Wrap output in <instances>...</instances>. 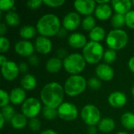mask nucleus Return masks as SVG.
<instances>
[{
    "instance_id": "53",
    "label": "nucleus",
    "mask_w": 134,
    "mask_h": 134,
    "mask_svg": "<svg viewBox=\"0 0 134 134\" xmlns=\"http://www.w3.org/2000/svg\"><path fill=\"white\" fill-rule=\"evenodd\" d=\"M117 134H128L126 132H125V131H121V132H119Z\"/></svg>"
},
{
    "instance_id": "50",
    "label": "nucleus",
    "mask_w": 134,
    "mask_h": 134,
    "mask_svg": "<svg viewBox=\"0 0 134 134\" xmlns=\"http://www.w3.org/2000/svg\"><path fill=\"white\" fill-rule=\"evenodd\" d=\"M40 134H57V133L56 131H54L53 130H50V129H48V130H43Z\"/></svg>"
},
{
    "instance_id": "37",
    "label": "nucleus",
    "mask_w": 134,
    "mask_h": 134,
    "mask_svg": "<svg viewBox=\"0 0 134 134\" xmlns=\"http://www.w3.org/2000/svg\"><path fill=\"white\" fill-rule=\"evenodd\" d=\"M28 127L31 130L36 132L38 131L41 128V122L37 118H34V119H31L28 121Z\"/></svg>"
},
{
    "instance_id": "46",
    "label": "nucleus",
    "mask_w": 134,
    "mask_h": 134,
    "mask_svg": "<svg viewBox=\"0 0 134 134\" xmlns=\"http://www.w3.org/2000/svg\"><path fill=\"white\" fill-rule=\"evenodd\" d=\"M67 35H68V30H66L64 27H60V29L57 33V36L59 38H64L65 36H67Z\"/></svg>"
},
{
    "instance_id": "17",
    "label": "nucleus",
    "mask_w": 134,
    "mask_h": 134,
    "mask_svg": "<svg viewBox=\"0 0 134 134\" xmlns=\"http://www.w3.org/2000/svg\"><path fill=\"white\" fill-rule=\"evenodd\" d=\"M68 42L73 48L81 49L86 46L87 44V39L83 34L79 32H74L68 36Z\"/></svg>"
},
{
    "instance_id": "33",
    "label": "nucleus",
    "mask_w": 134,
    "mask_h": 134,
    "mask_svg": "<svg viewBox=\"0 0 134 134\" xmlns=\"http://www.w3.org/2000/svg\"><path fill=\"white\" fill-rule=\"evenodd\" d=\"M116 58H117V53L115 50L108 49L104 51L103 59H104L105 64H113L115 61Z\"/></svg>"
},
{
    "instance_id": "52",
    "label": "nucleus",
    "mask_w": 134,
    "mask_h": 134,
    "mask_svg": "<svg viewBox=\"0 0 134 134\" xmlns=\"http://www.w3.org/2000/svg\"><path fill=\"white\" fill-rule=\"evenodd\" d=\"M96 2L98 3V5H103V4H108L110 1L109 0H97Z\"/></svg>"
},
{
    "instance_id": "36",
    "label": "nucleus",
    "mask_w": 134,
    "mask_h": 134,
    "mask_svg": "<svg viewBox=\"0 0 134 134\" xmlns=\"http://www.w3.org/2000/svg\"><path fill=\"white\" fill-rule=\"evenodd\" d=\"M0 98H1V100H0L1 108H4V107L9 105V103L10 102L9 94L4 90H0Z\"/></svg>"
},
{
    "instance_id": "32",
    "label": "nucleus",
    "mask_w": 134,
    "mask_h": 134,
    "mask_svg": "<svg viewBox=\"0 0 134 134\" xmlns=\"http://www.w3.org/2000/svg\"><path fill=\"white\" fill-rule=\"evenodd\" d=\"M4 119H5V122H10L11 119L13 118V116L16 115L14 108L11 105H7L4 108H2L1 109V113H0Z\"/></svg>"
},
{
    "instance_id": "20",
    "label": "nucleus",
    "mask_w": 134,
    "mask_h": 134,
    "mask_svg": "<svg viewBox=\"0 0 134 134\" xmlns=\"http://www.w3.org/2000/svg\"><path fill=\"white\" fill-rule=\"evenodd\" d=\"M10 103L17 105L23 104L26 100V92L23 88L16 87L10 91Z\"/></svg>"
},
{
    "instance_id": "12",
    "label": "nucleus",
    "mask_w": 134,
    "mask_h": 134,
    "mask_svg": "<svg viewBox=\"0 0 134 134\" xmlns=\"http://www.w3.org/2000/svg\"><path fill=\"white\" fill-rule=\"evenodd\" d=\"M81 24V18L78 13L69 12L68 13L63 19V27L68 31H75L79 27Z\"/></svg>"
},
{
    "instance_id": "21",
    "label": "nucleus",
    "mask_w": 134,
    "mask_h": 134,
    "mask_svg": "<svg viewBox=\"0 0 134 134\" xmlns=\"http://www.w3.org/2000/svg\"><path fill=\"white\" fill-rule=\"evenodd\" d=\"M62 67H64L62 60L59 59L57 57L49 58L46 64V71L49 73H52V74L59 72L61 70Z\"/></svg>"
},
{
    "instance_id": "24",
    "label": "nucleus",
    "mask_w": 134,
    "mask_h": 134,
    "mask_svg": "<svg viewBox=\"0 0 134 134\" xmlns=\"http://www.w3.org/2000/svg\"><path fill=\"white\" fill-rule=\"evenodd\" d=\"M27 119V118L22 113H18L13 116V118L11 119L9 122L13 128L16 130H21L27 126V124H28Z\"/></svg>"
},
{
    "instance_id": "13",
    "label": "nucleus",
    "mask_w": 134,
    "mask_h": 134,
    "mask_svg": "<svg viewBox=\"0 0 134 134\" xmlns=\"http://www.w3.org/2000/svg\"><path fill=\"white\" fill-rule=\"evenodd\" d=\"M16 53L21 57H30L33 55L35 51V46L27 40H20L15 44L14 46Z\"/></svg>"
},
{
    "instance_id": "30",
    "label": "nucleus",
    "mask_w": 134,
    "mask_h": 134,
    "mask_svg": "<svg viewBox=\"0 0 134 134\" xmlns=\"http://www.w3.org/2000/svg\"><path fill=\"white\" fill-rule=\"evenodd\" d=\"M42 116L46 120H53L58 116L57 109L49 108V107H47V106H45L42 108Z\"/></svg>"
},
{
    "instance_id": "34",
    "label": "nucleus",
    "mask_w": 134,
    "mask_h": 134,
    "mask_svg": "<svg viewBox=\"0 0 134 134\" xmlns=\"http://www.w3.org/2000/svg\"><path fill=\"white\" fill-rule=\"evenodd\" d=\"M101 81L98 78H90L87 82V86L92 90H98L101 87Z\"/></svg>"
},
{
    "instance_id": "27",
    "label": "nucleus",
    "mask_w": 134,
    "mask_h": 134,
    "mask_svg": "<svg viewBox=\"0 0 134 134\" xmlns=\"http://www.w3.org/2000/svg\"><path fill=\"white\" fill-rule=\"evenodd\" d=\"M121 122L124 128L129 130H134V114L127 111L124 113L121 117Z\"/></svg>"
},
{
    "instance_id": "9",
    "label": "nucleus",
    "mask_w": 134,
    "mask_h": 134,
    "mask_svg": "<svg viewBox=\"0 0 134 134\" xmlns=\"http://www.w3.org/2000/svg\"><path fill=\"white\" fill-rule=\"evenodd\" d=\"M57 112L58 117L64 121H74L79 115L76 105L69 102H64L57 108Z\"/></svg>"
},
{
    "instance_id": "51",
    "label": "nucleus",
    "mask_w": 134,
    "mask_h": 134,
    "mask_svg": "<svg viewBox=\"0 0 134 134\" xmlns=\"http://www.w3.org/2000/svg\"><path fill=\"white\" fill-rule=\"evenodd\" d=\"M5 122V119H4V117L0 114V129H2L4 126V123Z\"/></svg>"
},
{
    "instance_id": "15",
    "label": "nucleus",
    "mask_w": 134,
    "mask_h": 134,
    "mask_svg": "<svg viewBox=\"0 0 134 134\" xmlns=\"http://www.w3.org/2000/svg\"><path fill=\"white\" fill-rule=\"evenodd\" d=\"M35 49L40 54H48L52 50V42L47 37L38 36L35 39Z\"/></svg>"
},
{
    "instance_id": "45",
    "label": "nucleus",
    "mask_w": 134,
    "mask_h": 134,
    "mask_svg": "<svg viewBox=\"0 0 134 134\" xmlns=\"http://www.w3.org/2000/svg\"><path fill=\"white\" fill-rule=\"evenodd\" d=\"M6 31H7V27H6L5 24L1 23L0 24V36L4 37V35L6 33Z\"/></svg>"
},
{
    "instance_id": "31",
    "label": "nucleus",
    "mask_w": 134,
    "mask_h": 134,
    "mask_svg": "<svg viewBox=\"0 0 134 134\" xmlns=\"http://www.w3.org/2000/svg\"><path fill=\"white\" fill-rule=\"evenodd\" d=\"M82 27L85 31H91L96 27V20L93 16H86L82 21Z\"/></svg>"
},
{
    "instance_id": "4",
    "label": "nucleus",
    "mask_w": 134,
    "mask_h": 134,
    "mask_svg": "<svg viewBox=\"0 0 134 134\" xmlns=\"http://www.w3.org/2000/svg\"><path fill=\"white\" fill-rule=\"evenodd\" d=\"M86 61L83 56L78 53L69 54L63 60L64 68L71 75H77L83 71L86 68Z\"/></svg>"
},
{
    "instance_id": "3",
    "label": "nucleus",
    "mask_w": 134,
    "mask_h": 134,
    "mask_svg": "<svg viewBox=\"0 0 134 134\" xmlns=\"http://www.w3.org/2000/svg\"><path fill=\"white\" fill-rule=\"evenodd\" d=\"M87 86V81L82 75H71L69 76L64 83L65 93L71 97H77L82 94Z\"/></svg>"
},
{
    "instance_id": "18",
    "label": "nucleus",
    "mask_w": 134,
    "mask_h": 134,
    "mask_svg": "<svg viewBox=\"0 0 134 134\" xmlns=\"http://www.w3.org/2000/svg\"><path fill=\"white\" fill-rule=\"evenodd\" d=\"M111 2V7L115 10V13L126 15L131 10L132 2L130 0H113Z\"/></svg>"
},
{
    "instance_id": "40",
    "label": "nucleus",
    "mask_w": 134,
    "mask_h": 134,
    "mask_svg": "<svg viewBox=\"0 0 134 134\" xmlns=\"http://www.w3.org/2000/svg\"><path fill=\"white\" fill-rule=\"evenodd\" d=\"M65 2L64 0H44L43 3L49 7L52 8H57V7H60L62 5H64Z\"/></svg>"
},
{
    "instance_id": "2",
    "label": "nucleus",
    "mask_w": 134,
    "mask_h": 134,
    "mask_svg": "<svg viewBox=\"0 0 134 134\" xmlns=\"http://www.w3.org/2000/svg\"><path fill=\"white\" fill-rule=\"evenodd\" d=\"M36 29L41 36L52 37L57 35L60 29V21L59 17L53 13H47L40 17L36 24Z\"/></svg>"
},
{
    "instance_id": "1",
    "label": "nucleus",
    "mask_w": 134,
    "mask_h": 134,
    "mask_svg": "<svg viewBox=\"0 0 134 134\" xmlns=\"http://www.w3.org/2000/svg\"><path fill=\"white\" fill-rule=\"evenodd\" d=\"M64 93L62 86L53 82L43 86L40 92V98L45 106L57 109L64 103Z\"/></svg>"
},
{
    "instance_id": "49",
    "label": "nucleus",
    "mask_w": 134,
    "mask_h": 134,
    "mask_svg": "<svg viewBox=\"0 0 134 134\" xmlns=\"http://www.w3.org/2000/svg\"><path fill=\"white\" fill-rule=\"evenodd\" d=\"M7 61H8V60L6 59V57H5L4 55L1 54V55H0V65L2 66V65L5 64Z\"/></svg>"
},
{
    "instance_id": "48",
    "label": "nucleus",
    "mask_w": 134,
    "mask_h": 134,
    "mask_svg": "<svg viewBox=\"0 0 134 134\" xmlns=\"http://www.w3.org/2000/svg\"><path fill=\"white\" fill-rule=\"evenodd\" d=\"M87 132H88V134H97V129L95 126H91L88 127Z\"/></svg>"
},
{
    "instance_id": "11",
    "label": "nucleus",
    "mask_w": 134,
    "mask_h": 134,
    "mask_svg": "<svg viewBox=\"0 0 134 134\" xmlns=\"http://www.w3.org/2000/svg\"><path fill=\"white\" fill-rule=\"evenodd\" d=\"M74 7L78 13L87 16L95 11L97 5L93 0H76L74 2Z\"/></svg>"
},
{
    "instance_id": "29",
    "label": "nucleus",
    "mask_w": 134,
    "mask_h": 134,
    "mask_svg": "<svg viewBox=\"0 0 134 134\" xmlns=\"http://www.w3.org/2000/svg\"><path fill=\"white\" fill-rule=\"evenodd\" d=\"M111 24L115 29H121L126 24L125 15L115 13L111 18Z\"/></svg>"
},
{
    "instance_id": "10",
    "label": "nucleus",
    "mask_w": 134,
    "mask_h": 134,
    "mask_svg": "<svg viewBox=\"0 0 134 134\" xmlns=\"http://www.w3.org/2000/svg\"><path fill=\"white\" fill-rule=\"evenodd\" d=\"M19 65L12 60H8L5 64L1 66V72L2 77L7 81L16 79L19 74Z\"/></svg>"
},
{
    "instance_id": "22",
    "label": "nucleus",
    "mask_w": 134,
    "mask_h": 134,
    "mask_svg": "<svg viewBox=\"0 0 134 134\" xmlns=\"http://www.w3.org/2000/svg\"><path fill=\"white\" fill-rule=\"evenodd\" d=\"M20 86L25 91L33 90L37 86V80L33 75L25 74L20 79Z\"/></svg>"
},
{
    "instance_id": "6",
    "label": "nucleus",
    "mask_w": 134,
    "mask_h": 134,
    "mask_svg": "<svg viewBox=\"0 0 134 134\" xmlns=\"http://www.w3.org/2000/svg\"><path fill=\"white\" fill-rule=\"evenodd\" d=\"M129 37L127 33L122 29H113L107 35L106 43L109 49L120 50L128 43Z\"/></svg>"
},
{
    "instance_id": "8",
    "label": "nucleus",
    "mask_w": 134,
    "mask_h": 134,
    "mask_svg": "<svg viewBox=\"0 0 134 134\" xmlns=\"http://www.w3.org/2000/svg\"><path fill=\"white\" fill-rule=\"evenodd\" d=\"M42 105L40 101L35 97H29L22 104L21 111L27 119H34L40 113Z\"/></svg>"
},
{
    "instance_id": "38",
    "label": "nucleus",
    "mask_w": 134,
    "mask_h": 134,
    "mask_svg": "<svg viewBox=\"0 0 134 134\" xmlns=\"http://www.w3.org/2000/svg\"><path fill=\"white\" fill-rule=\"evenodd\" d=\"M10 47L9 41L5 37H0V53H6Z\"/></svg>"
},
{
    "instance_id": "26",
    "label": "nucleus",
    "mask_w": 134,
    "mask_h": 134,
    "mask_svg": "<svg viewBox=\"0 0 134 134\" xmlns=\"http://www.w3.org/2000/svg\"><path fill=\"white\" fill-rule=\"evenodd\" d=\"M37 29L35 27H34L31 25H25L23 26L20 29V35L21 38H24V40H29L31 38H33L36 33H37Z\"/></svg>"
},
{
    "instance_id": "19",
    "label": "nucleus",
    "mask_w": 134,
    "mask_h": 134,
    "mask_svg": "<svg viewBox=\"0 0 134 134\" xmlns=\"http://www.w3.org/2000/svg\"><path fill=\"white\" fill-rule=\"evenodd\" d=\"M95 16L100 20H106L111 18L112 15V7L108 4L97 5L94 11Z\"/></svg>"
},
{
    "instance_id": "56",
    "label": "nucleus",
    "mask_w": 134,
    "mask_h": 134,
    "mask_svg": "<svg viewBox=\"0 0 134 134\" xmlns=\"http://www.w3.org/2000/svg\"><path fill=\"white\" fill-rule=\"evenodd\" d=\"M133 134H134V133H133Z\"/></svg>"
},
{
    "instance_id": "42",
    "label": "nucleus",
    "mask_w": 134,
    "mask_h": 134,
    "mask_svg": "<svg viewBox=\"0 0 134 134\" xmlns=\"http://www.w3.org/2000/svg\"><path fill=\"white\" fill-rule=\"evenodd\" d=\"M57 57H58L59 59H60V60H62V59H65L68 55V52H67V50L65 49H62V48H60V49H57Z\"/></svg>"
},
{
    "instance_id": "7",
    "label": "nucleus",
    "mask_w": 134,
    "mask_h": 134,
    "mask_svg": "<svg viewBox=\"0 0 134 134\" xmlns=\"http://www.w3.org/2000/svg\"><path fill=\"white\" fill-rule=\"evenodd\" d=\"M81 118L87 126H96L98 125L101 120L100 111L97 106L93 104H86L81 111Z\"/></svg>"
},
{
    "instance_id": "14",
    "label": "nucleus",
    "mask_w": 134,
    "mask_h": 134,
    "mask_svg": "<svg viewBox=\"0 0 134 134\" xmlns=\"http://www.w3.org/2000/svg\"><path fill=\"white\" fill-rule=\"evenodd\" d=\"M96 75L97 78L103 81H111L115 75V72L113 68L108 64H100L95 69Z\"/></svg>"
},
{
    "instance_id": "5",
    "label": "nucleus",
    "mask_w": 134,
    "mask_h": 134,
    "mask_svg": "<svg viewBox=\"0 0 134 134\" xmlns=\"http://www.w3.org/2000/svg\"><path fill=\"white\" fill-rule=\"evenodd\" d=\"M104 47L99 42L90 41L87 42L82 50V56L90 64H95L100 61L104 56Z\"/></svg>"
},
{
    "instance_id": "39",
    "label": "nucleus",
    "mask_w": 134,
    "mask_h": 134,
    "mask_svg": "<svg viewBox=\"0 0 134 134\" xmlns=\"http://www.w3.org/2000/svg\"><path fill=\"white\" fill-rule=\"evenodd\" d=\"M126 24L128 27L134 29V10H130L125 15Z\"/></svg>"
},
{
    "instance_id": "16",
    "label": "nucleus",
    "mask_w": 134,
    "mask_h": 134,
    "mask_svg": "<svg viewBox=\"0 0 134 134\" xmlns=\"http://www.w3.org/2000/svg\"><path fill=\"white\" fill-rule=\"evenodd\" d=\"M108 100L111 107L115 108H120L126 104L127 97L124 93L120 91H115L109 95Z\"/></svg>"
},
{
    "instance_id": "35",
    "label": "nucleus",
    "mask_w": 134,
    "mask_h": 134,
    "mask_svg": "<svg viewBox=\"0 0 134 134\" xmlns=\"http://www.w3.org/2000/svg\"><path fill=\"white\" fill-rule=\"evenodd\" d=\"M15 5L13 0H1L0 1V10L1 11H10L13 9Z\"/></svg>"
},
{
    "instance_id": "23",
    "label": "nucleus",
    "mask_w": 134,
    "mask_h": 134,
    "mask_svg": "<svg viewBox=\"0 0 134 134\" xmlns=\"http://www.w3.org/2000/svg\"><path fill=\"white\" fill-rule=\"evenodd\" d=\"M115 128V121L109 117L101 119L100 122L98 123V129L100 132L104 133H110L112 132Z\"/></svg>"
},
{
    "instance_id": "25",
    "label": "nucleus",
    "mask_w": 134,
    "mask_h": 134,
    "mask_svg": "<svg viewBox=\"0 0 134 134\" xmlns=\"http://www.w3.org/2000/svg\"><path fill=\"white\" fill-rule=\"evenodd\" d=\"M89 37L91 41L99 42L106 38L105 30L100 26H96L91 31H90Z\"/></svg>"
},
{
    "instance_id": "41",
    "label": "nucleus",
    "mask_w": 134,
    "mask_h": 134,
    "mask_svg": "<svg viewBox=\"0 0 134 134\" xmlns=\"http://www.w3.org/2000/svg\"><path fill=\"white\" fill-rule=\"evenodd\" d=\"M42 3L43 1L42 0H29L27 2V6L31 9H35L39 8Z\"/></svg>"
},
{
    "instance_id": "28",
    "label": "nucleus",
    "mask_w": 134,
    "mask_h": 134,
    "mask_svg": "<svg viewBox=\"0 0 134 134\" xmlns=\"http://www.w3.org/2000/svg\"><path fill=\"white\" fill-rule=\"evenodd\" d=\"M5 21L9 26L16 27L20 24V16L16 12L10 10L5 13Z\"/></svg>"
},
{
    "instance_id": "44",
    "label": "nucleus",
    "mask_w": 134,
    "mask_h": 134,
    "mask_svg": "<svg viewBox=\"0 0 134 134\" xmlns=\"http://www.w3.org/2000/svg\"><path fill=\"white\" fill-rule=\"evenodd\" d=\"M27 69H28V65H27V63H25V62L20 63V64H19V70H20V72L24 73V72H26L27 71Z\"/></svg>"
},
{
    "instance_id": "55",
    "label": "nucleus",
    "mask_w": 134,
    "mask_h": 134,
    "mask_svg": "<svg viewBox=\"0 0 134 134\" xmlns=\"http://www.w3.org/2000/svg\"><path fill=\"white\" fill-rule=\"evenodd\" d=\"M132 4H133V5L134 6V0L133 1H132Z\"/></svg>"
},
{
    "instance_id": "43",
    "label": "nucleus",
    "mask_w": 134,
    "mask_h": 134,
    "mask_svg": "<svg viewBox=\"0 0 134 134\" xmlns=\"http://www.w3.org/2000/svg\"><path fill=\"white\" fill-rule=\"evenodd\" d=\"M28 62L29 64L31 65V66H38V63H39V59L37 56L35 55H32L30 57H28Z\"/></svg>"
},
{
    "instance_id": "47",
    "label": "nucleus",
    "mask_w": 134,
    "mask_h": 134,
    "mask_svg": "<svg viewBox=\"0 0 134 134\" xmlns=\"http://www.w3.org/2000/svg\"><path fill=\"white\" fill-rule=\"evenodd\" d=\"M128 67H129V69L134 73V56L130 58L128 61Z\"/></svg>"
},
{
    "instance_id": "54",
    "label": "nucleus",
    "mask_w": 134,
    "mask_h": 134,
    "mask_svg": "<svg viewBox=\"0 0 134 134\" xmlns=\"http://www.w3.org/2000/svg\"><path fill=\"white\" fill-rule=\"evenodd\" d=\"M131 92H132V95L134 97V86H133V88H132V90H131Z\"/></svg>"
}]
</instances>
